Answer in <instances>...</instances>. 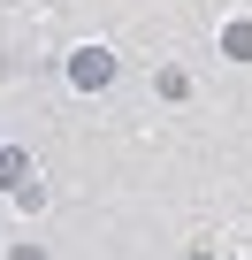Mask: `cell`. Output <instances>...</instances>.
<instances>
[{
  "label": "cell",
  "instance_id": "6da1fadb",
  "mask_svg": "<svg viewBox=\"0 0 252 260\" xmlns=\"http://www.w3.org/2000/svg\"><path fill=\"white\" fill-rule=\"evenodd\" d=\"M69 77H77V84L92 92V84H107V77H115V54H107V46H84V54L69 61Z\"/></svg>",
  "mask_w": 252,
  "mask_h": 260
},
{
  "label": "cell",
  "instance_id": "7a4b0ae2",
  "mask_svg": "<svg viewBox=\"0 0 252 260\" xmlns=\"http://www.w3.org/2000/svg\"><path fill=\"white\" fill-rule=\"evenodd\" d=\"M222 54H252V23H237V31H222Z\"/></svg>",
  "mask_w": 252,
  "mask_h": 260
}]
</instances>
